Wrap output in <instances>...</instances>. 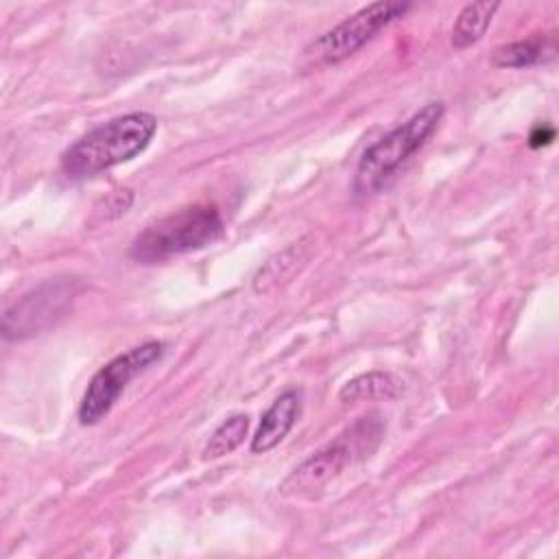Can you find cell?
<instances>
[{
    "label": "cell",
    "instance_id": "cell-3",
    "mask_svg": "<svg viewBox=\"0 0 559 559\" xmlns=\"http://www.w3.org/2000/svg\"><path fill=\"white\" fill-rule=\"evenodd\" d=\"M223 236V218L214 205L181 207L140 231L131 245V258L144 264L203 249Z\"/></svg>",
    "mask_w": 559,
    "mask_h": 559
},
{
    "label": "cell",
    "instance_id": "cell-7",
    "mask_svg": "<svg viewBox=\"0 0 559 559\" xmlns=\"http://www.w3.org/2000/svg\"><path fill=\"white\" fill-rule=\"evenodd\" d=\"M411 9L408 2H373L323 33L308 50L323 63H338L362 48L378 31L402 17Z\"/></svg>",
    "mask_w": 559,
    "mask_h": 559
},
{
    "label": "cell",
    "instance_id": "cell-8",
    "mask_svg": "<svg viewBox=\"0 0 559 559\" xmlns=\"http://www.w3.org/2000/svg\"><path fill=\"white\" fill-rule=\"evenodd\" d=\"M299 413H301V391L286 389L282 395L275 397V402L262 415V419L251 437V452L264 454V452L273 450L277 443H282L284 437L295 426Z\"/></svg>",
    "mask_w": 559,
    "mask_h": 559
},
{
    "label": "cell",
    "instance_id": "cell-5",
    "mask_svg": "<svg viewBox=\"0 0 559 559\" xmlns=\"http://www.w3.org/2000/svg\"><path fill=\"white\" fill-rule=\"evenodd\" d=\"M164 354V345L157 341H148L127 349L111 358L105 367H100L90 380L83 400L79 404V421L83 426H92L100 421L118 402L127 384L146 371L153 362H157Z\"/></svg>",
    "mask_w": 559,
    "mask_h": 559
},
{
    "label": "cell",
    "instance_id": "cell-10",
    "mask_svg": "<svg viewBox=\"0 0 559 559\" xmlns=\"http://www.w3.org/2000/svg\"><path fill=\"white\" fill-rule=\"evenodd\" d=\"M500 9V2H472L461 9L452 26V46L463 50L480 41L487 33L493 13Z\"/></svg>",
    "mask_w": 559,
    "mask_h": 559
},
{
    "label": "cell",
    "instance_id": "cell-1",
    "mask_svg": "<svg viewBox=\"0 0 559 559\" xmlns=\"http://www.w3.org/2000/svg\"><path fill=\"white\" fill-rule=\"evenodd\" d=\"M157 131V118L148 111H131L111 118L76 142L61 155V170L70 179H87L140 155Z\"/></svg>",
    "mask_w": 559,
    "mask_h": 559
},
{
    "label": "cell",
    "instance_id": "cell-9",
    "mask_svg": "<svg viewBox=\"0 0 559 559\" xmlns=\"http://www.w3.org/2000/svg\"><path fill=\"white\" fill-rule=\"evenodd\" d=\"M557 44L552 35H535L528 39L502 44L491 52V66L496 68H531L552 59Z\"/></svg>",
    "mask_w": 559,
    "mask_h": 559
},
{
    "label": "cell",
    "instance_id": "cell-4",
    "mask_svg": "<svg viewBox=\"0 0 559 559\" xmlns=\"http://www.w3.org/2000/svg\"><path fill=\"white\" fill-rule=\"evenodd\" d=\"M382 432L384 424L380 415L369 413L358 417L343 435H338L334 441H330L321 450L312 452L306 461H301L288 474L280 489L284 493H304L323 487L347 465L369 456V452H373L376 445L380 443Z\"/></svg>",
    "mask_w": 559,
    "mask_h": 559
},
{
    "label": "cell",
    "instance_id": "cell-11",
    "mask_svg": "<svg viewBox=\"0 0 559 559\" xmlns=\"http://www.w3.org/2000/svg\"><path fill=\"white\" fill-rule=\"evenodd\" d=\"M400 391H402V382L395 376L384 371H369L345 382L338 397L345 404H356V402H371V400H391L400 395Z\"/></svg>",
    "mask_w": 559,
    "mask_h": 559
},
{
    "label": "cell",
    "instance_id": "cell-14",
    "mask_svg": "<svg viewBox=\"0 0 559 559\" xmlns=\"http://www.w3.org/2000/svg\"><path fill=\"white\" fill-rule=\"evenodd\" d=\"M552 138H555L552 127H548V124H537V127L533 129V133H531V146L548 144Z\"/></svg>",
    "mask_w": 559,
    "mask_h": 559
},
{
    "label": "cell",
    "instance_id": "cell-6",
    "mask_svg": "<svg viewBox=\"0 0 559 559\" xmlns=\"http://www.w3.org/2000/svg\"><path fill=\"white\" fill-rule=\"evenodd\" d=\"M76 290H79V282L74 277H55L24 293L2 314L4 336L26 338L52 325L59 317H63Z\"/></svg>",
    "mask_w": 559,
    "mask_h": 559
},
{
    "label": "cell",
    "instance_id": "cell-2",
    "mask_svg": "<svg viewBox=\"0 0 559 559\" xmlns=\"http://www.w3.org/2000/svg\"><path fill=\"white\" fill-rule=\"evenodd\" d=\"M443 116V103H426L408 120L391 129L378 142H373L358 159L354 175L356 194H376L382 190L395 173L408 162V157L424 146Z\"/></svg>",
    "mask_w": 559,
    "mask_h": 559
},
{
    "label": "cell",
    "instance_id": "cell-13",
    "mask_svg": "<svg viewBox=\"0 0 559 559\" xmlns=\"http://www.w3.org/2000/svg\"><path fill=\"white\" fill-rule=\"evenodd\" d=\"M249 430V417L245 413H236L227 417L207 439L203 448V459H221L229 452H234L247 437Z\"/></svg>",
    "mask_w": 559,
    "mask_h": 559
},
{
    "label": "cell",
    "instance_id": "cell-12",
    "mask_svg": "<svg viewBox=\"0 0 559 559\" xmlns=\"http://www.w3.org/2000/svg\"><path fill=\"white\" fill-rule=\"evenodd\" d=\"M306 258V249L301 242L290 245L288 249H284L282 253H277L275 258H271L253 277V288L258 293H266L271 290L275 284L284 282L297 266L299 262Z\"/></svg>",
    "mask_w": 559,
    "mask_h": 559
}]
</instances>
